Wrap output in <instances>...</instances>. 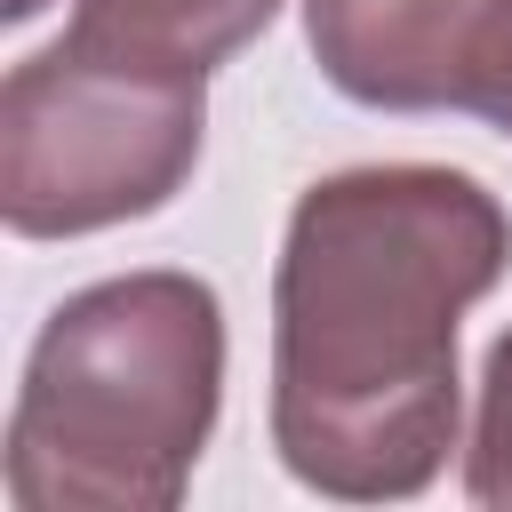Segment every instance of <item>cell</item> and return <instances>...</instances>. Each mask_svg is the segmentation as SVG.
I'll return each instance as SVG.
<instances>
[{
    "instance_id": "cell-2",
    "label": "cell",
    "mask_w": 512,
    "mask_h": 512,
    "mask_svg": "<svg viewBox=\"0 0 512 512\" xmlns=\"http://www.w3.org/2000/svg\"><path fill=\"white\" fill-rule=\"evenodd\" d=\"M224 400V312L192 272L64 296L8 416L16 512H168Z\"/></svg>"
},
{
    "instance_id": "cell-8",
    "label": "cell",
    "mask_w": 512,
    "mask_h": 512,
    "mask_svg": "<svg viewBox=\"0 0 512 512\" xmlns=\"http://www.w3.org/2000/svg\"><path fill=\"white\" fill-rule=\"evenodd\" d=\"M40 8H48V0H0V16H8V24H24V16H40Z\"/></svg>"
},
{
    "instance_id": "cell-7",
    "label": "cell",
    "mask_w": 512,
    "mask_h": 512,
    "mask_svg": "<svg viewBox=\"0 0 512 512\" xmlns=\"http://www.w3.org/2000/svg\"><path fill=\"white\" fill-rule=\"evenodd\" d=\"M464 112L512 136V0H480L472 64H464Z\"/></svg>"
},
{
    "instance_id": "cell-6",
    "label": "cell",
    "mask_w": 512,
    "mask_h": 512,
    "mask_svg": "<svg viewBox=\"0 0 512 512\" xmlns=\"http://www.w3.org/2000/svg\"><path fill=\"white\" fill-rule=\"evenodd\" d=\"M464 496L488 512H512V328L488 344V376H480V424L464 448Z\"/></svg>"
},
{
    "instance_id": "cell-3",
    "label": "cell",
    "mask_w": 512,
    "mask_h": 512,
    "mask_svg": "<svg viewBox=\"0 0 512 512\" xmlns=\"http://www.w3.org/2000/svg\"><path fill=\"white\" fill-rule=\"evenodd\" d=\"M200 80L56 40L0 88V216L16 240H80L152 216L200 160Z\"/></svg>"
},
{
    "instance_id": "cell-4",
    "label": "cell",
    "mask_w": 512,
    "mask_h": 512,
    "mask_svg": "<svg viewBox=\"0 0 512 512\" xmlns=\"http://www.w3.org/2000/svg\"><path fill=\"white\" fill-rule=\"evenodd\" d=\"M480 0H304L320 72L368 112L464 104Z\"/></svg>"
},
{
    "instance_id": "cell-1",
    "label": "cell",
    "mask_w": 512,
    "mask_h": 512,
    "mask_svg": "<svg viewBox=\"0 0 512 512\" xmlns=\"http://www.w3.org/2000/svg\"><path fill=\"white\" fill-rule=\"evenodd\" d=\"M512 216L464 168L320 176L272 272V448L336 504H400L456 448V320L504 280Z\"/></svg>"
},
{
    "instance_id": "cell-5",
    "label": "cell",
    "mask_w": 512,
    "mask_h": 512,
    "mask_svg": "<svg viewBox=\"0 0 512 512\" xmlns=\"http://www.w3.org/2000/svg\"><path fill=\"white\" fill-rule=\"evenodd\" d=\"M280 0H80L72 32L80 48H104L120 64H152V72H184L208 80L224 56H240Z\"/></svg>"
}]
</instances>
